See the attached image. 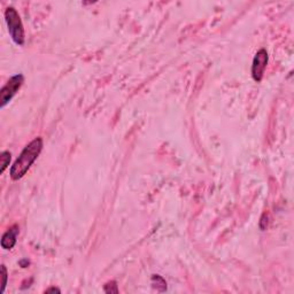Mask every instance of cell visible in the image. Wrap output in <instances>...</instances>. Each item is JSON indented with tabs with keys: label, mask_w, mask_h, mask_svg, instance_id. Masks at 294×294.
<instances>
[{
	"label": "cell",
	"mask_w": 294,
	"mask_h": 294,
	"mask_svg": "<svg viewBox=\"0 0 294 294\" xmlns=\"http://www.w3.org/2000/svg\"><path fill=\"white\" fill-rule=\"evenodd\" d=\"M43 146H44L43 139L41 137H37L23 148L21 154L19 155V158H16L14 164L12 166L11 178L13 181L21 180V178L28 173L30 167L34 164L35 161L37 160L39 154H41Z\"/></svg>",
	"instance_id": "1"
},
{
	"label": "cell",
	"mask_w": 294,
	"mask_h": 294,
	"mask_svg": "<svg viewBox=\"0 0 294 294\" xmlns=\"http://www.w3.org/2000/svg\"><path fill=\"white\" fill-rule=\"evenodd\" d=\"M5 21L7 23L8 32L9 35H11L13 42L19 46L24 45V42H25L24 28H23L21 18H20L19 13L16 12V9L14 7H8L6 9Z\"/></svg>",
	"instance_id": "2"
},
{
	"label": "cell",
	"mask_w": 294,
	"mask_h": 294,
	"mask_svg": "<svg viewBox=\"0 0 294 294\" xmlns=\"http://www.w3.org/2000/svg\"><path fill=\"white\" fill-rule=\"evenodd\" d=\"M23 83H24V76L22 74H16L9 78V81L0 91V107L4 108L8 102L12 101V99L18 93Z\"/></svg>",
	"instance_id": "3"
},
{
	"label": "cell",
	"mask_w": 294,
	"mask_h": 294,
	"mask_svg": "<svg viewBox=\"0 0 294 294\" xmlns=\"http://www.w3.org/2000/svg\"><path fill=\"white\" fill-rule=\"evenodd\" d=\"M267 65H268V53L264 48H261L256 52L255 57L253 59L252 64V76L255 82H261L263 78L264 71H266Z\"/></svg>",
	"instance_id": "4"
},
{
	"label": "cell",
	"mask_w": 294,
	"mask_h": 294,
	"mask_svg": "<svg viewBox=\"0 0 294 294\" xmlns=\"http://www.w3.org/2000/svg\"><path fill=\"white\" fill-rule=\"evenodd\" d=\"M19 226H13L6 231L1 238V247L4 249H12L16 244V238L19 234Z\"/></svg>",
	"instance_id": "5"
},
{
	"label": "cell",
	"mask_w": 294,
	"mask_h": 294,
	"mask_svg": "<svg viewBox=\"0 0 294 294\" xmlns=\"http://www.w3.org/2000/svg\"><path fill=\"white\" fill-rule=\"evenodd\" d=\"M0 160H1V169H0V174H4L6 168H7L9 166V163H11L12 154L7 151H4L1 153V157H0Z\"/></svg>",
	"instance_id": "6"
},
{
	"label": "cell",
	"mask_w": 294,
	"mask_h": 294,
	"mask_svg": "<svg viewBox=\"0 0 294 294\" xmlns=\"http://www.w3.org/2000/svg\"><path fill=\"white\" fill-rule=\"evenodd\" d=\"M1 276H2V284H1V290H0V293H4L6 285H7V279H8V275H7V269L6 267L2 264L1 266Z\"/></svg>",
	"instance_id": "7"
},
{
	"label": "cell",
	"mask_w": 294,
	"mask_h": 294,
	"mask_svg": "<svg viewBox=\"0 0 294 294\" xmlns=\"http://www.w3.org/2000/svg\"><path fill=\"white\" fill-rule=\"evenodd\" d=\"M104 291L106 293H118V289L116 285V282H108L104 287Z\"/></svg>",
	"instance_id": "8"
},
{
	"label": "cell",
	"mask_w": 294,
	"mask_h": 294,
	"mask_svg": "<svg viewBox=\"0 0 294 294\" xmlns=\"http://www.w3.org/2000/svg\"><path fill=\"white\" fill-rule=\"evenodd\" d=\"M60 292L61 291L59 289H55V287H51V289L45 291V293H60Z\"/></svg>",
	"instance_id": "9"
}]
</instances>
